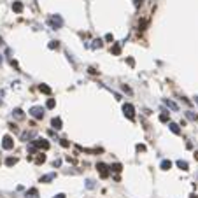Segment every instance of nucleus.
<instances>
[{"instance_id":"f257e3e1","label":"nucleus","mask_w":198,"mask_h":198,"mask_svg":"<svg viewBox=\"0 0 198 198\" xmlns=\"http://www.w3.org/2000/svg\"><path fill=\"white\" fill-rule=\"evenodd\" d=\"M49 25H51V28H54V30H58V28H61L63 27V19H61V16H58V14H53V16H49Z\"/></svg>"},{"instance_id":"f03ea898","label":"nucleus","mask_w":198,"mask_h":198,"mask_svg":"<svg viewBox=\"0 0 198 198\" xmlns=\"http://www.w3.org/2000/svg\"><path fill=\"white\" fill-rule=\"evenodd\" d=\"M123 112H125V116L128 119H135V109H133L131 103H125L123 105Z\"/></svg>"},{"instance_id":"7ed1b4c3","label":"nucleus","mask_w":198,"mask_h":198,"mask_svg":"<svg viewBox=\"0 0 198 198\" xmlns=\"http://www.w3.org/2000/svg\"><path fill=\"white\" fill-rule=\"evenodd\" d=\"M30 116L35 119H42L44 118V109L42 107H32L30 109Z\"/></svg>"},{"instance_id":"20e7f679","label":"nucleus","mask_w":198,"mask_h":198,"mask_svg":"<svg viewBox=\"0 0 198 198\" xmlns=\"http://www.w3.org/2000/svg\"><path fill=\"white\" fill-rule=\"evenodd\" d=\"M2 147H4V149H7V151L14 147V140H12V137H11V135H5V137L2 139Z\"/></svg>"},{"instance_id":"39448f33","label":"nucleus","mask_w":198,"mask_h":198,"mask_svg":"<svg viewBox=\"0 0 198 198\" xmlns=\"http://www.w3.org/2000/svg\"><path fill=\"white\" fill-rule=\"evenodd\" d=\"M97 168H98V172H100V177H102V179H107V177H109V167H107L105 163H98Z\"/></svg>"},{"instance_id":"423d86ee","label":"nucleus","mask_w":198,"mask_h":198,"mask_svg":"<svg viewBox=\"0 0 198 198\" xmlns=\"http://www.w3.org/2000/svg\"><path fill=\"white\" fill-rule=\"evenodd\" d=\"M33 144L37 146V149H49V142L46 140V139H37V140H33Z\"/></svg>"},{"instance_id":"0eeeda50","label":"nucleus","mask_w":198,"mask_h":198,"mask_svg":"<svg viewBox=\"0 0 198 198\" xmlns=\"http://www.w3.org/2000/svg\"><path fill=\"white\" fill-rule=\"evenodd\" d=\"M53 179H56V174L51 172V174H46V175H42L40 177V182H51Z\"/></svg>"},{"instance_id":"6e6552de","label":"nucleus","mask_w":198,"mask_h":198,"mask_svg":"<svg viewBox=\"0 0 198 198\" xmlns=\"http://www.w3.org/2000/svg\"><path fill=\"white\" fill-rule=\"evenodd\" d=\"M165 105H167L168 109H172V111H175V112L179 111V105L175 103V102H172V100H168V98H165Z\"/></svg>"},{"instance_id":"1a4fd4ad","label":"nucleus","mask_w":198,"mask_h":198,"mask_svg":"<svg viewBox=\"0 0 198 198\" xmlns=\"http://www.w3.org/2000/svg\"><path fill=\"white\" fill-rule=\"evenodd\" d=\"M168 128H170L172 133H175V135H179V133H181V128H179L177 123H168Z\"/></svg>"},{"instance_id":"9d476101","label":"nucleus","mask_w":198,"mask_h":198,"mask_svg":"<svg viewBox=\"0 0 198 198\" xmlns=\"http://www.w3.org/2000/svg\"><path fill=\"white\" fill-rule=\"evenodd\" d=\"M12 116H14L16 119H19V121H21V119H25V112L21 111V109H14V111H12Z\"/></svg>"},{"instance_id":"9b49d317","label":"nucleus","mask_w":198,"mask_h":198,"mask_svg":"<svg viewBox=\"0 0 198 198\" xmlns=\"http://www.w3.org/2000/svg\"><path fill=\"white\" fill-rule=\"evenodd\" d=\"M51 126H53L54 130H60V128H61V119H60V118H53V119H51Z\"/></svg>"},{"instance_id":"f8f14e48","label":"nucleus","mask_w":198,"mask_h":198,"mask_svg":"<svg viewBox=\"0 0 198 198\" xmlns=\"http://www.w3.org/2000/svg\"><path fill=\"white\" fill-rule=\"evenodd\" d=\"M33 137H35L33 131H23V133H21V140H30Z\"/></svg>"},{"instance_id":"ddd939ff","label":"nucleus","mask_w":198,"mask_h":198,"mask_svg":"<svg viewBox=\"0 0 198 198\" xmlns=\"http://www.w3.org/2000/svg\"><path fill=\"white\" fill-rule=\"evenodd\" d=\"M12 11L18 12V14L23 12V4H21V2H14V4H12Z\"/></svg>"},{"instance_id":"4468645a","label":"nucleus","mask_w":198,"mask_h":198,"mask_svg":"<svg viewBox=\"0 0 198 198\" xmlns=\"http://www.w3.org/2000/svg\"><path fill=\"white\" fill-rule=\"evenodd\" d=\"M39 90H40L42 93H46V95H51V88H49L48 84H40V86H39Z\"/></svg>"},{"instance_id":"2eb2a0df","label":"nucleus","mask_w":198,"mask_h":198,"mask_svg":"<svg viewBox=\"0 0 198 198\" xmlns=\"http://www.w3.org/2000/svg\"><path fill=\"white\" fill-rule=\"evenodd\" d=\"M186 118H188L189 121H198V116H196L195 112H191V111H186Z\"/></svg>"},{"instance_id":"dca6fc26","label":"nucleus","mask_w":198,"mask_h":198,"mask_svg":"<svg viewBox=\"0 0 198 198\" xmlns=\"http://www.w3.org/2000/svg\"><path fill=\"white\" fill-rule=\"evenodd\" d=\"M37 196H39V191H37L35 188H32V189L27 193V198H37Z\"/></svg>"},{"instance_id":"f3484780","label":"nucleus","mask_w":198,"mask_h":198,"mask_svg":"<svg viewBox=\"0 0 198 198\" xmlns=\"http://www.w3.org/2000/svg\"><path fill=\"white\" fill-rule=\"evenodd\" d=\"M111 53L112 54H119L121 53V44H114V46L111 48Z\"/></svg>"},{"instance_id":"a211bd4d","label":"nucleus","mask_w":198,"mask_h":198,"mask_svg":"<svg viewBox=\"0 0 198 198\" xmlns=\"http://www.w3.org/2000/svg\"><path fill=\"white\" fill-rule=\"evenodd\" d=\"M102 44H103V42H102V39H95V40H93V44H91V48H93V49L102 48Z\"/></svg>"},{"instance_id":"6ab92c4d","label":"nucleus","mask_w":198,"mask_h":198,"mask_svg":"<svg viewBox=\"0 0 198 198\" xmlns=\"http://www.w3.org/2000/svg\"><path fill=\"white\" fill-rule=\"evenodd\" d=\"M170 167H172V161H170V160H163V161H161V168H163V170H168Z\"/></svg>"},{"instance_id":"aec40b11","label":"nucleus","mask_w":198,"mask_h":198,"mask_svg":"<svg viewBox=\"0 0 198 198\" xmlns=\"http://www.w3.org/2000/svg\"><path fill=\"white\" fill-rule=\"evenodd\" d=\"M177 167H179L181 170H184V172H186V170H188V161H182V160H179V161H177Z\"/></svg>"},{"instance_id":"412c9836","label":"nucleus","mask_w":198,"mask_h":198,"mask_svg":"<svg viewBox=\"0 0 198 198\" xmlns=\"http://www.w3.org/2000/svg\"><path fill=\"white\" fill-rule=\"evenodd\" d=\"M16 163H18L16 158H7V160H5V165H7V167H12V165H16Z\"/></svg>"},{"instance_id":"4be33fe9","label":"nucleus","mask_w":198,"mask_h":198,"mask_svg":"<svg viewBox=\"0 0 198 198\" xmlns=\"http://www.w3.org/2000/svg\"><path fill=\"white\" fill-rule=\"evenodd\" d=\"M44 161H46V156H44V154H39V156L35 158V163H37V165H40V163H44Z\"/></svg>"},{"instance_id":"5701e85b","label":"nucleus","mask_w":198,"mask_h":198,"mask_svg":"<svg viewBox=\"0 0 198 198\" xmlns=\"http://www.w3.org/2000/svg\"><path fill=\"white\" fill-rule=\"evenodd\" d=\"M28 152H30V154H33V152H37V146H35L33 142L28 146Z\"/></svg>"},{"instance_id":"b1692460","label":"nucleus","mask_w":198,"mask_h":198,"mask_svg":"<svg viewBox=\"0 0 198 198\" xmlns=\"http://www.w3.org/2000/svg\"><path fill=\"white\" fill-rule=\"evenodd\" d=\"M86 188H88V189H93V188H95V181L88 179V181H86Z\"/></svg>"},{"instance_id":"393cba45","label":"nucleus","mask_w":198,"mask_h":198,"mask_svg":"<svg viewBox=\"0 0 198 198\" xmlns=\"http://www.w3.org/2000/svg\"><path fill=\"white\" fill-rule=\"evenodd\" d=\"M160 121H161V123H167V121H168V114H167V112H161V114H160Z\"/></svg>"},{"instance_id":"a878e982","label":"nucleus","mask_w":198,"mask_h":198,"mask_svg":"<svg viewBox=\"0 0 198 198\" xmlns=\"http://www.w3.org/2000/svg\"><path fill=\"white\" fill-rule=\"evenodd\" d=\"M58 46H60V44H58L56 40H51V42H49V49H58Z\"/></svg>"},{"instance_id":"bb28decb","label":"nucleus","mask_w":198,"mask_h":198,"mask_svg":"<svg viewBox=\"0 0 198 198\" xmlns=\"http://www.w3.org/2000/svg\"><path fill=\"white\" fill-rule=\"evenodd\" d=\"M121 168H123V167H121L119 163H114V165L111 167V170H114V172H121Z\"/></svg>"},{"instance_id":"cd10ccee","label":"nucleus","mask_w":198,"mask_h":198,"mask_svg":"<svg viewBox=\"0 0 198 198\" xmlns=\"http://www.w3.org/2000/svg\"><path fill=\"white\" fill-rule=\"evenodd\" d=\"M46 107H48V109H53V107H54V100H53V98H49V100H48V103H46Z\"/></svg>"},{"instance_id":"c85d7f7f","label":"nucleus","mask_w":198,"mask_h":198,"mask_svg":"<svg viewBox=\"0 0 198 198\" xmlns=\"http://www.w3.org/2000/svg\"><path fill=\"white\" fill-rule=\"evenodd\" d=\"M60 144H61L63 147H69V146H70V144H69L67 140H65V139H61V140H60Z\"/></svg>"},{"instance_id":"c756f323","label":"nucleus","mask_w":198,"mask_h":198,"mask_svg":"<svg viewBox=\"0 0 198 198\" xmlns=\"http://www.w3.org/2000/svg\"><path fill=\"white\" fill-rule=\"evenodd\" d=\"M60 165H61V160H54L53 161V167H60Z\"/></svg>"},{"instance_id":"7c9ffc66","label":"nucleus","mask_w":198,"mask_h":198,"mask_svg":"<svg viewBox=\"0 0 198 198\" xmlns=\"http://www.w3.org/2000/svg\"><path fill=\"white\" fill-rule=\"evenodd\" d=\"M105 40H114V37H112V33H107V35H105Z\"/></svg>"},{"instance_id":"2f4dec72","label":"nucleus","mask_w":198,"mask_h":198,"mask_svg":"<svg viewBox=\"0 0 198 198\" xmlns=\"http://www.w3.org/2000/svg\"><path fill=\"white\" fill-rule=\"evenodd\" d=\"M137 151H146V146H142V144H139V146H137Z\"/></svg>"},{"instance_id":"473e14b6","label":"nucleus","mask_w":198,"mask_h":198,"mask_svg":"<svg viewBox=\"0 0 198 198\" xmlns=\"http://www.w3.org/2000/svg\"><path fill=\"white\" fill-rule=\"evenodd\" d=\"M54 198H65V195H63V193H60V195H54Z\"/></svg>"},{"instance_id":"72a5a7b5","label":"nucleus","mask_w":198,"mask_h":198,"mask_svg":"<svg viewBox=\"0 0 198 198\" xmlns=\"http://www.w3.org/2000/svg\"><path fill=\"white\" fill-rule=\"evenodd\" d=\"M4 61V54H0V63H2Z\"/></svg>"},{"instance_id":"f704fd0d","label":"nucleus","mask_w":198,"mask_h":198,"mask_svg":"<svg viewBox=\"0 0 198 198\" xmlns=\"http://www.w3.org/2000/svg\"><path fill=\"white\" fill-rule=\"evenodd\" d=\"M2 44H4V40H2V37H0V46H2Z\"/></svg>"},{"instance_id":"c9c22d12","label":"nucleus","mask_w":198,"mask_h":198,"mask_svg":"<svg viewBox=\"0 0 198 198\" xmlns=\"http://www.w3.org/2000/svg\"><path fill=\"white\" fill-rule=\"evenodd\" d=\"M195 102H196V103H198V97H196V98H195Z\"/></svg>"},{"instance_id":"e433bc0d","label":"nucleus","mask_w":198,"mask_h":198,"mask_svg":"<svg viewBox=\"0 0 198 198\" xmlns=\"http://www.w3.org/2000/svg\"><path fill=\"white\" fill-rule=\"evenodd\" d=\"M191 198H196V196H195V195H191Z\"/></svg>"},{"instance_id":"4c0bfd02","label":"nucleus","mask_w":198,"mask_h":198,"mask_svg":"<svg viewBox=\"0 0 198 198\" xmlns=\"http://www.w3.org/2000/svg\"><path fill=\"white\" fill-rule=\"evenodd\" d=\"M0 105H2V100H0Z\"/></svg>"}]
</instances>
